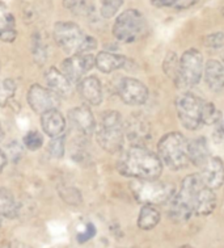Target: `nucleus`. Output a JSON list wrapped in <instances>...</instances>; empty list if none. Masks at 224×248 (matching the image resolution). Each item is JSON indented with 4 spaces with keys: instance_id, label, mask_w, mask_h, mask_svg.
<instances>
[{
    "instance_id": "obj_1",
    "label": "nucleus",
    "mask_w": 224,
    "mask_h": 248,
    "mask_svg": "<svg viewBox=\"0 0 224 248\" xmlns=\"http://www.w3.org/2000/svg\"><path fill=\"white\" fill-rule=\"evenodd\" d=\"M118 171L123 176L143 180H156L163 172V162L159 155L144 146L133 144L122 154Z\"/></svg>"
},
{
    "instance_id": "obj_2",
    "label": "nucleus",
    "mask_w": 224,
    "mask_h": 248,
    "mask_svg": "<svg viewBox=\"0 0 224 248\" xmlns=\"http://www.w3.org/2000/svg\"><path fill=\"white\" fill-rule=\"evenodd\" d=\"M53 36L57 45L67 54L90 53L97 47V41L83 32L77 24L72 21H58L54 25Z\"/></svg>"
},
{
    "instance_id": "obj_3",
    "label": "nucleus",
    "mask_w": 224,
    "mask_h": 248,
    "mask_svg": "<svg viewBox=\"0 0 224 248\" xmlns=\"http://www.w3.org/2000/svg\"><path fill=\"white\" fill-rule=\"evenodd\" d=\"M205 186L201 173H192L185 177L179 193L169 201L168 216L175 222H188L194 216V197Z\"/></svg>"
},
{
    "instance_id": "obj_4",
    "label": "nucleus",
    "mask_w": 224,
    "mask_h": 248,
    "mask_svg": "<svg viewBox=\"0 0 224 248\" xmlns=\"http://www.w3.org/2000/svg\"><path fill=\"white\" fill-rule=\"evenodd\" d=\"M157 155L172 171L186 168L190 163L189 140L179 131L168 133L157 143Z\"/></svg>"
},
{
    "instance_id": "obj_5",
    "label": "nucleus",
    "mask_w": 224,
    "mask_h": 248,
    "mask_svg": "<svg viewBox=\"0 0 224 248\" xmlns=\"http://www.w3.org/2000/svg\"><path fill=\"white\" fill-rule=\"evenodd\" d=\"M125 124L122 114L117 110H106L101 116L100 125L96 127L97 142L105 151L119 153L125 142Z\"/></svg>"
},
{
    "instance_id": "obj_6",
    "label": "nucleus",
    "mask_w": 224,
    "mask_h": 248,
    "mask_svg": "<svg viewBox=\"0 0 224 248\" xmlns=\"http://www.w3.org/2000/svg\"><path fill=\"white\" fill-rule=\"evenodd\" d=\"M131 192L134 194L138 202L149 203V205H159V203L169 202L172 197L176 194V188L173 184L163 183L156 180H143V179H134L130 184Z\"/></svg>"
},
{
    "instance_id": "obj_7",
    "label": "nucleus",
    "mask_w": 224,
    "mask_h": 248,
    "mask_svg": "<svg viewBox=\"0 0 224 248\" xmlns=\"http://www.w3.org/2000/svg\"><path fill=\"white\" fill-rule=\"evenodd\" d=\"M146 32V20L138 9H126L114 21L113 36L123 44H133Z\"/></svg>"
},
{
    "instance_id": "obj_8",
    "label": "nucleus",
    "mask_w": 224,
    "mask_h": 248,
    "mask_svg": "<svg viewBox=\"0 0 224 248\" xmlns=\"http://www.w3.org/2000/svg\"><path fill=\"white\" fill-rule=\"evenodd\" d=\"M203 70L205 62L199 50H186L179 61V70L175 78V83L179 88L182 90L197 86L203 77Z\"/></svg>"
},
{
    "instance_id": "obj_9",
    "label": "nucleus",
    "mask_w": 224,
    "mask_h": 248,
    "mask_svg": "<svg viewBox=\"0 0 224 248\" xmlns=\"http://www.w3.org/2000/svg\"><path fill=\"white\" fill-rule=\"evenodd\" d=\"M206 101L193 93H182L176 100V109L179 122L188 130H197L203 126V109Z\"/></svg>"
},
{
    "instance_id": "obj_10",
    "label": "nucleus",
    "mask_w": 224,
    "mask_h": 248,
    "mask_svg": "<svg viewBox=\"0 0 224 248\" xmlns=\"http://www.w3.org/2000/svg\"><path fill=\"white\" fill-rule=\"evenodd\" d=\"M28 104L38 114L58 109L60 105V97L55 92L42 87L41 84H33L28 91Z\"/></svg>"
},
{
    "instance_id": "obj_11",
    "label": "nucleus",
    "mask_w": 224,
    "mask_h": 248,
    "mask_svg": "<svg viewBox=\"0 0 224 248\" xmlns=\"http://www.w3.org/2000/svg\"><path fill=\"white\" fill-rule=\"evenodd\" d=\"M96 66L94 57L90 53H79L72 54L62 62V72L67 77L72 84H79L88 71Z\"/></svg>"
},
{
    "instance_id": "obj_12",
    "label": "nucleus",
    "mask_w": 224,
    "mask_h": 248,
    "mask_svg": "<svg viewBox=\"0 0 224 248\" xmlns=\"http://www.w3.org/2000/svg\"><path fill=\"white\" fill-rule=\"evenodd\" d=\"M118 95L127 105H142L148 99V90L143 83L134 78H122L118 84Z\"/></svg>"
},
{
    "instance_id": "obj_13",
    "label": "nucleus",
    "mask_w": 224,
    "mask_h": 248,
    "mask_svg": "<svg viewBox=\"0 0 224 248\" xmlns=\"http://www.w3.org/2000/svg\"><path fill=\"white\" fill-rule=\"evenodd\" d=\"M123 129H125V137H127V140L133 144L144 146L146 142L151 140V126L147 120L139 114H133L125 122Z\"/></svg>"
},
{
    "instance_id": "obj_14",
    "label": "nucleus",
    "mask_w": 224,
    "mask_h": 248,
    "mask_svg": "<svg viewBox=\"0 0 224 248\" xmlns=\"http://www.w3.org/2000/svg\"><path fill=\"white\" fill-rule=\"evenodd\" d=\"M68 120L80 134L90 137L96 131V120L88 105H79L68 112Z\"/></svg>"
},
{
    "instance_id": "obj_15",
    "label": "nucleus",
    "mask_w": 224,
    "mask_h": 248,
    "mask_svg": "<svg viewBox=\"0 0 224 248\" xmlns=\"http://www.w3.org/2000/svg\"><path fill=\"white\" fill-rule=\"evenodd\" d=\"M201 170L202 180L207 188L216 190L224 184V163L220 158L210 156Z\"/></svg>"
},
{
    "instance_id": "obj_16",
    "label": "nucleus",
    "mask_w": 224,
    "mask_h": 248,
    "mask_svg": "<svg viewBox=\"0 0 224 248\" xmlns=\"http://www.w3.org/2000/svg\"><path fill=\"white\" fill-rule=\"evenodd\" d=\"M45 80L47 88L55 92L59 97H70L72 95L74 84L58 68L50 67L45 74Z\"/></svg>"
},
{
    "instance_id": "obj_17",
    "label": "nucleus",
    "mask_w": 224,
    "mask_h": 248,
    "mask_svg": "<svg viewBox=\"0 0 224 248\" xmlns=\"http://www.w3.org/2000/svg\"><path fill=\"white\" fill-rule=\"evenodd\" d=\"M79 92L85 103L97 107L103 103V86L99 78L85 77L79 81Z\"/></svg>"
},
{
    "instance_id": "obj_18",
    "label": "nucleus",
    "mask_w": 224,
    "mask_h": 248,
    "mask_svg": "<svg viewBox=\"0 0 224 248\" xmlns=\"http://www.w3.org/2000/svg\"><path fill=\"white\" fill-rule=\"evenodd\" d=\"M41 126L46 136H49L50 138H55V137L64 134L66 120L58 109H53L41 114Z\"/></svg>"
},
{
    "instance_id": "obj_19",
    "label": "nucleus",
    "mask_w": 224,
    "mask_h": 248,
    "mask_svg": "<svg viewBox=\"0 0 224 248\" xmlns=\"http://www.w3.org/2000/svg\"><path fill=\"white\" fill-rule=\"evenodd\" d=\"M203 78L212 92H222L224 90V66L219 61H207L203 70Z\"/></svg>"
},
{
    "instance_id": "obj_20",
    "label": "nucleus",
    "mask_w": 224,
    "mask_h": 248,
    "mask_svg": "<svg viewBox=\"0 0 224 248\" xmlns=\"http://www.w3.org/2000/svg\"><path fill=\"white\" fill-rule=\"evenodd\" d=\"M17 37L16 31V21L12 12L7 5L0 1V41L11 44Z\"/></svg>"
},
{
    "instance_id": "obj_21",
    "label": "nucleus",
    "mask_w": 224,
    "mask_h": 248,
    "mask_svg": "<svg viewBox=\"0 0 224 248\" xmlns=\"http://www.w3.org/2000/svg\"><path fill=\"white\" fill-rule=\"evenodd\" d=\"M216 208V196L214 190L207 188L206 185L198 190L194 197V214L209 216Z\"/></svg>"
},
{
    "instance_id": "obj_22",
    "label": "nucleus",
    "mask_w": 224,
    "mask_h": 248,
    "mask_svg": "<svg viewBox=\"0 0 224 248\" xmlns=\"http://www.w3.org/2000/svg\"><path fill=\"white\" fill-rule=\"evenodd\" d=\"M126 62H127V58L125 55L116 54V53H110V51H100L94 58L96 67L105 74H110V72L125 67Z\"/></svg>"
},
{
    "instance_id": "obj_23",
    "label": "nucleus",
    "mask_w": 224,
    "mask_h": 248,
    "mask_svg": "<svg viewBox=\"0 0 224 248\" xmlns=\"http://www.w3.org/2000/svg\"><path fill=\"white\" fill-rule=\"evenodd\" d=\"M210 150H209V143L205 137H198L195 140L189 142V159L190 163L198 168H202L210 158Z\"/></svg>"
},
{
    "instance_id": "obj_24",
    "label": "nucleus",
    "mask_w": 224,
    "mask_h": 248,
    "mask_svg": "<svg viewBox=\"0 0 224 248\" xmlns=\"http://www.w3.org/2000/svg\"><path fill=\"white\" fill-rule=\"evenodd\" d=\"M159 222H160V212L157 210L156 206L149 203L143 205L138 217V227L140 230H152L159 225Z\"/></svg>"
},
{
    "instance_id": "obj_25",
    "label": "nucleus",
    "mask_w": 224,
    "mask_h": 248,
    "mask_svg": "<svg viewBox=\"0 0 224 248\" xmlns=\"http://www.w3.org/2000/svg\"><path fill=\"white\" fill-rule=\"evenodd\" d=\"M0 217L16 218L17 217V202L14 193L5 186H0Z\"/></svg>"
},
{
    "instance_id": "obj_26",
    "label": "nucleus",
    "mask_w": 224,
    "mask_h": 248,
    "mask_svg": "<svg viewBox=\"0 0 224 248\" xmlns=\"http://www.w3.org/2000/svg\"><path fill=\"white\" fill-rule=\"evenodd\" d=\"M64 8L71 11L72 14L87 16L93 12L94 5L92 0H63Z\"/></svg>"
},
{
    "instance_id": "obj_27",
    "label": "nucleus",
    "mask_w": 224,
    "mask_h": 248,
    "mask_svg": "<svg viewBox=\"0 0 224 248\" xmlns=\"http://www.w3.org/2000/svg\"><path fill=\"white\" fill-rule=\"evenodd\" d=\"M199 0H151V4L156 8H173L177 11L192 8Z\"/></svg>"
},
{
    "instance_id": "obj_28",
    "label": "nucleus",
    "mask_w": 224,
    "mask_h": 248,
    "mask_svg": "<svg viewBox=\"0 0 224 248\" xmlns=\"http://www.w3.org/2000/svg\"><path fill=\"white\" fill-rule=\"evenodd\" d=\"M58 192L59 194H60V197H62L63 201L70 203V205H80V203L83 202L81 193L75 188V186L63 184L58 188Z\"/></svg>"
},
{
    "instance_id": "obj_29",
    "label": "nucleus",
    "mask_w": 224,
    "mask_h": 248,
    "mask_svg": "<svg viewBox=\"0 0 224 248\" xmlns=\"http://www.w3.org/2000/svg\"><path fill=\"white\" fill-rule=\"evenodd\" d=\"M16 93V81L14 79L0 80V107L8 105Z\"/></svg>"
},
{
    "instance_id": "obj_30",
    "label": "nucleus",
    "mask_w": 224,
    "mask_h": 248,
    "mask_svg": "<svg viewBox=\"0 0 224 248\" xmlns=\"http://www.w3.org/2000/svg\"><path fill=\"white\" fill-rule=\"evenodd\" d=\"M222 120V113L215 105L212 103H207L205 104V109H203V125H216L219 124Z\"/></svg>"
},
{
    "instance_id": "obj_31",
    "label": "nucleus",
    "mask_w": 224,
    "mask_h": 248,
    "mask_svg": "<svg viewBox=\"0 0 224 248\" xmlns=\"http://www.w3.org/2000/svg\"><path fill=\"white\" fill-rule=\"evenodd\" d=\"M47 150H49V154L53 158H63L64 151H66V137H64V134L51 138L49 142V146H47Z\"/></svg>"
},
{
    "instance_id": "obj_32",
    "label": "nucleus",
    "mask_w": 224,
    "mask_h": 248,
    "mask_svg": "<svg viewBox=\"0 0 224 248\" xmlns=\"http://www.w3.org/2000/svg\"><path fill=\"white\" fill-rule=\"evenodd\" d=\"M163 70L166 74V77L175 80L176 75H177V70H179V58L175 51H169L166 54L164 63H163Z\"/></svg>"
},
{
    "instance_id": "obj_33",
    "label": "nucleus",
    "mask_w": 224,
    "mask_h": 248,
    "mask_svg": "<svg viewBox=\"0 0 224 248\" xmlns=\"http://www.w3.org/2000/svg\"><path fill=\"white\" fill-rule=\"evenodd\" d=\"M123 4V0H101V16L104 18H112L119 11Z\"/></svg>"
},
{
    "instance_id": "obj_34",
    "label": "nucleus",
    "mask_w": 224,
    "mask_h": 248,
    "mask_svg": "<svg viewBox=\"0 0 224 248\" xmlns=\"http://www.w3.org/2000/svg\"><path fill=\"white\" fill-rule=\"evenodd\" d=\"M24 146L27 147L28 150H30V151H37V150H40L42 147V144H44V137L41 133L36 130H31L29 133L25 134L23 140Z\"/></svg>"
},
{
    "instance_id": "obj_35",
    "label": "nucleus",
    "mask_w": 224,
    "mask_h": 248,
    "mask_svg": "<svg viewBox=\"0 0 224 248\" xmlns=\"http://www.w3.org/2000/svg\"><path fill=\"white\" fill-rule=\"evenodd\" d=\"M33 57L38 63H44L46 59V45L38 34L33 37V46H31Z\"/></svg>"
},
{
    "instance_id": "obj_36",
    "label": "nucleus",
    "mask_w": 224,
    "mask_h": 248,
    "mask_svg": "<svg viewBox=\"0 0 224 248\" xmlns=\"http://www.w3.org/2000/svg\"><path fill=\"white\" fill-rule=\"evenodd\" d=\"M203 44L209 47H220L224 45V33L215 32L203 38Z\"/></svg>"
},
{
    "instance_id": "obj_37",
    "label": "nucleus",
    "mask_w": 224,
    "mask_h": 248,
    "mask_svg": "<svg viewBox=\"0 0 224 248\" xmlns=\"http://www.w3.org/2000/svg\"><path fill=\"white\" fill-rule=\"evenodd\" d=\"M96 232H97V230H96V226H94L93 223H88L84 232H79V234H77L76 236L77 242H79L80 244L85 243V242H88V240H90L92 238H94V236H96Z\"/></svg>"
},
{
    "instance_id": "obj_38",
    "label": "nucleus",
    "mask_w": 224,
    "mask_h": 248,
    "mask_svg": "<svg viewBox=\"0 0 224 248\" xmlns=\"http://www.w3.org/2000/svg\"><path fill=\"white\" fill-rule=\"evenodd\" d=\"M0 248H31L30 246H28V244L23 243V242H20V240H8V242H5L3 246Z\"/></svg>"
},
{
    "instance_id": "obj_39",
    "label": "nucleus",
    "mask_w": 224,
    "mask_h": 248,
    "mask_svg": "<svg viewBox=\"0 0 224 248\" xmlns=\"http://www.w3.org/2000/svg\"><path fill=\"white\" fill-rule=\"evenodd\" d=\"M5 164H7V155L0 150V172L4 170Z\"/></svg>"
},
{
    "instance_id": "obj_40",
    "label": "nucleus",
    "mask_w": 224,
    "mask_h": 248,
    "mask_svg": "<svg viewBox=\"0 0 224 248\" xmlns=\"http://www.w3.org/2000/svg\"><path fill=\"white\" fill-rule=\"evenodd\" d=\"M3 138H4V131L1 129V124H0V142L3 140Z\"/></svg>"
},
{
    "instance_id": "obj_41",
    "label": "nucleus",
    "mask_w": 224,
    "mask_h": 248,
    "mask_svg": "<svg viewBox=\"0 0 224 248\" xmlns=\"http://www.w3.org/2000/svg\"><path fill=\"white\" fill-rule=\"evenodd\" d=\"M220 130H222V133H223V136H224V122L223 124H220Z\"/></svg>"
},
{
    "instance_id": "obj_42",
    "label": "nucleus",
    "mask_w": 224,
    "mask_h": 248,
    "mask_svg": "<svg viewBox=\"0 0 224 248\" xmlns=\"http://www.w3.org/2000/svg\"><path fill=\"white\" fill-rule=\"evenodd\" d=\"M179 248H193V247H190V246H181V247Z\"/></svg>"
},
{
    "instance_id": "obj_43",
    "label": "nucleus",
    "mask_w": 224,
    "mask_h": 248,
    "mask_svg": "<svg viewBox=\"0 0 224 248\" xmlns=\"http://www.w3.org/2000/svg\"><path fill=\"white\" fill-rule=\"evenodd\" d=\"M0 225H1V221H0Z\"/></svg>"
},
{
    "instance_id": "obj_44",
    "label": "nucleus",
    "mask_w": 224,
    "mask_h": 248,
    "mask_svg": "<svg viewBox=\"0 0 224 248\" xmlns=\"http://www.w3.org/2000/svg\"><path fill=\"white\" fill-rule=\"evenodd\" d=\"M0 68H1V64H0Z\"/></svg>"
}]
</instances>
